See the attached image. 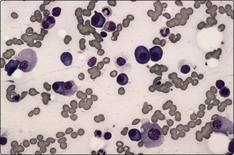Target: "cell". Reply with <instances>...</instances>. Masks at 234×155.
I'll use <instances>...</instances> for the list:
<instances>
[{"label": "cell", "instance_id": "obj_27", "mask_svg": "<svg viewBox=\"0 0 234 155\" xmlns=\"http://www.w3.org/2000/svg\"><path fill=\"white\" fill-rule=\"evenodd\" d=\"M97 154H105L106 152L103 149H100L97 152Z\"/></svg>", "mask_w": 234, "mask_h": 155}, {"label": "cell", "instance_id": "obj_9", "mask_svg": "<svg viewBox=\"0 0 234 155\" xmlns=\"http://www.w3.org/2000/svg\"><path fill=\"white\" fill-rule=\"evenodd\" d=\"M20 62L17 60L10 59L9 63L5 65V70L9 76H11L17 68H19Z\"/></svg>", "mask_w": 234, "mask_h": 155}, {"label": "cell", "instance_id": "obj_13", "mask_svg": "<svg viewBox=\"0 0 234 155\" xmlns=\"http://www.w3.org/2000/svg\"><path fill=\"white\" fill-rule=\"evenodd\" d=\"M128 136L132 141H139L142 140V132L137 129H131L129 130Z\"/></svg>", "mask_w": 234, "mask_h": 155}, {"label": "cell", "instance_id": "obj_18", "mask_svg": "<svg viewBox=\"0 0 234 155\" xmlns=\"http://www.w3.org/2000/svg\"><path fill=\"white\" fill-rule=\"evenodd\" d=\"M102 13L105 17H110L112 15V10L108 6H105L102 9Z\"/></svg>", "mask_w": 234, "mask_h": 155}, {"label": "cell", "instance_id": "obj_16", "mask_svg": "<svg viewBox=\"0 0 234 155\" xmlns=\"http://www.w3.org/2000/svg\"><path fill=\"white\" fill-rule=\"evenodd\" d=\"M127 64V60L123 57H116L115 59V65L119 68H122L125 67Z\"/></svg>", "mask_w": 234, "mask_h": 155}, {"label": "cell", "instance_id": "obj_24", "mask_svg": "<svg viewBox=\"0 0 234 155\" xmlns=\"http://www.w3.org/2000/svg\"><path fill=\"white\" fill-rule=\"evenodd\" d=\"M94 136L95 137H96L98 139H100L102 137V132L100 130H96L94 131Z\"/></svg>", "mask_w": 234, "mask_h": 155}, {"label": "cell", "instance_id": "obj_17", "mask_svg": "<svg viewBox=\"0 0 234 155\" xmlns=\"http://www.w3.org/2000/svg\"><path fill=\"white\" fill-rule=\"evenodd\" d=\"M230 93H231V92H230L229 88H228V87H226V86H224V87L222 88L220 90V96L222 97H225V98L229 96Z\"/></svg>", "mask_w": 234, "mask_h": 155}, {"label": "cell", "instance_id": "obj_19", "mask_svg": "<svg viewBox=\"0 0 234 155\" xmlns=\"http://www.w3.org/2000/svg\"><path fill=\"white\" fill-rule=\"evenodd\" d=\"M159 33H160V35L161 37H166L167 36H168L170 35V29L168 27L161 28L160 30H159Z\"/></svg>", "mask_w": 234, "mask_h": 155}, {"label": "cell", "instance_id": "obj_10", "mask_svg": "<svg viewBox=\"0 0 234 155\" xmlns=\"http://www.w3.org/2000/svg\"><path fill=\"white\" fill-rule=\"evenodd\" d=\"M55 25V19L53 16H47L43 18L40 22V26L45 30L51 29Z\"/></svg>", "mask_w": 234, "mask_h": 155}, {"label": "cell", "instance_id": "obj_11", "mask_svg": "<svg viewBox=\"0 0 234 155\" xmlns=\"http://www.w3.org/2000/svg\"><path fill=\"white\" fill-rule=\"evenodd\" d=\"M52 89L55 93L65 96V82L63 81H56L52 85Z\"/></svg>", "mask_w": 234, "mask_h": 155}, {"label": "cell", "instance_id": "obj_5", "mask_svg": "<svg viewBox=\"0 0 234 155\" xmlns=\"http://www.w3.org/2000/svg\"><path fill=\"white\" fill-rule=\"evenodd\" d=\"M105 23V17L103 16L102 13L94 12V15H93L91 19V24L95 28H101L104 26Z\"/></svg>", "mask_w": 234, "mask_h": 155}, {"label": "cell", "instance_id": "obj_3", "mask_svg": "<svg viewBox=\"0 0 234 155\" xmlns=\"http://www.w3.org/2000/svg\"><path fill=\"white\" fill-rule=\"evenodd\" d=\"M216 119L213 121L212 129L215 133L223 134L226 136L233 134V123L228 119L222 116H217Z\"/></svg>", "mask_w": 234, "mask_h": 155}, {"label": "cell", "instance_id": "obj_25", "mask_svg": "<svg viewBox=\"0 0 234 155\" xmlns=\"http://www.w3.org/2000/svg\"><path fill=\"white\" fill-rule=\"evenodd\" d=\"M104 138L105 140H110V139L111 138V133L110 132H105L104 134Z\"/></svg>", "mask_w": 234, "mask_h": 155}, {"label": "cell", "instance_id": "obj_26", "mask_svg": "<svg viewBox=\"0 0 234 155\" xmlns=\"http://www.w3.org/2000/svg\"><path fill=\"white\" fill-rule=\"evenodd\" d=\"M6 143H7V139L6 137L2 136V137L1 138V144L2 146H4L6 145Z\"/></svg>", "mask_w": 234, "mask_h": 155}, {"label": "cell", "instance_id": "obj_2", "mask_svg": "<svg viewBox=\"0 0 234 155\" xmlns=\"http://www.w3.org/2000/svg\"><path fill=\"white\" fill-rule=\"evenodd\" d=\"M15 60L20 62L19 68L23 72H29L34 69L38 62L36 52L31 48L23 49L15 56Z\"/></svg>", "mask_w": 234, "mask_h": 155}, {"label": "cell", "instance_id": "obj_6", "mask_svg": "<svg viewBox=\"0 0 234 155\" xmlns=\"http://www.w3.org/2000/svg\"><path fill=\"white\" fill-rule=\"evenodd\" d=\"M149 52H150L151 61L153 62H159L163 56V50L160 46H154L149 50Z\"/></svg>", "mask_w": 234, "mask_h": 155}, {"label": "cell", "instance_id": "obj_4", "mask_svg": "<svg viewBox=\"0 0 234 155\" xmlns=\"http://www.w3.org/2000/svg\"><path fill=\"white\" fill-rule=\"evenodd\" d=\"M134 56L137 62L140 64H145L150 60L149 50L143 46H139L135 49Z\"/></svg>", "mask_w": 234, "mask_h": 155}, {"label": "cell", "instance_id": "obj_22", "mask_svg": "<svg viewBox=\"0 0 234 155\" xmlns=\"http://www.w3.org/2000/svg\"><path fill=\"white\" fill-rule=\"evenodd\" d=\"M215 86H216L217 89H221L224 86H225V83L222 80H217L216 83H215Z\"/></svg>", "mask_w": 234, "mask_h": 155}, {"label": "cell", "instance_id": "obj_20", "mask_svg": "<svg viewBox=\"0 0 234 155\" xmlns=\"http://www.w3.org/2000/svg\"><path fill=\"white\" fill-rule=\"evenodd\" d=\"M61 9L59 7H55L52 10V15L53 17H58L61 13Z\"/></svg>", "mask_w": 234, "mask_h": 155}, {"label": "cell", "instance_id": "obj_1", "mask_svg": "<svg viewBox=\"0 0 234 155\" xmlns=\"http://www.w3.org/2000/svg\"><path fill=\"white\" fill-rule=\"evenodd\" d=\"M141 132L142 140L146 148H158L164 142V135L161 128L157 123H143L141 127Z\"/></svg>", "mask_w": 234, "mask_h": 155}, {"label": "cell", "instance_id": "obj_8", "mask_svg": "<svg viewBox=\"0 0 234 155\" xmlns=\"http://www.w3.org/2000/svg\"><path fill=\"white\" fill-rule=\"evenodd\" d=\"M192 67L193 65L191 62L186 59H181L180 61L178 62L177 64L178 70H179L180 72L183 73V74H188L191 70V68Z\"/></svg>", "mask_w": 234, "mask_h": 155}, {"label": "cell", "instance_id": "obj_21", "mask_svg": "<svg viewBox=\"0 0 234 155\" xmlns=\"http://www.w3.org/2000/svg\"><path fill=\"white\" fill-rule=\"evenodd\" d=\"M96 62H97V59L96 58V57H91V58L88 60V62H87V65H88L89 67H93L94 65H95L96 64Z\"/></svg>", "mask_w": 234, "mask_h": 155}, {"label": "cell", "instance_id": "obj_14", "mask_svg": "<svg viewBox=\"0 0 234 155\" xmlns=\"http://www.w3.org/2000/svg\"><path fill=\"white\" fill-rule=\"evenodd\" d=\"M129 79L128 77H127V75L125 74V73H121L120 75H119L118 77H117L116 79V82L117 83H119V85L121 86H125L128 83Z\"/></svg>", "mask_w": 234, "mask_h": 155}, {"label": "cell", "instance_id": "obj_12", "mask_svg": "<svg viewBox=\"0 0 234 155\" xmlns=\"http://www.w3.org/2000/svg\"><path fill=\"white\" fill-rule=\"evenodd\" d=\"M60 60L64 65H66V66H70L72 64L73 56L70 52H63L60 56Z\"/></svg>", "mask_w": 234, "mask_h": 155}, {"label": "cell", "instance_id": "obj_15", "mask_svg": "<svg viewBox=\"0 0 234 155\" xmlns=\"http://www.w3.org/2000/svg\"><path fill=\"white\" fill-rule=\"evenodd\" d=\"M116 23L114 22H112V21H109V22H106L105 23L104 26H103V29L109 33L114 32V30H116Z\"/></svg>", "mask_w": 234, "mask_h": 155}, {"label": "cell", "instance_id": "obj_23", "mask_svg": "<svg viewBox=\"0 0 234 155\" xmlns=\"http://www.w3.org/2000/svg\"><path fill=\"white\" fill-rule=\"evenodd\" d=\"M12 97H13V101L15 102H18L20 101V96L19 95V94H16L15 92H13V93H12Z\"/></svg>", "mask_w": 234, "mask_h": 155}, {"label": "cell", "instance_id": "obj_7", "mask_svg": "<svg viewBox=\"0 0 234 155\" xmlns=\"http://www.w3.org/2000/svg\"><path fill=\"white\" fill-rule=\"evenodd\" d=\"M78 86L74 81H68L65 83V95L71 97L75 94L78 90Z\"/></svg>", "mask_w": 234, "mask_h": 155}]
</instances>
